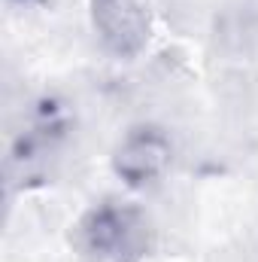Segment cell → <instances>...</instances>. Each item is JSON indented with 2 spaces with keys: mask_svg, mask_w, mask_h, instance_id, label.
<instances>
[{
  "mask_svg": "<svg viewBox=\"0 0 258 262\" xmlns=\"http://www.w3.org/2000/svg\"><path fill=\"white\" fill-rule=\"evenodd\" d=\"M9 9H15V12H43V9H49L55 0H3Z\"/></svg>",
  "mask_w": 258,
  "mask_h": 262,
  "instance_id": "cell-5",
  "label": "cell"
},
{
  "mask_svg": "<svg viewBox=\"0 0 258 262\" xmlns=\"http://www.w3.org/2000/svg\"><path fill=\"white\" fill-rule=\"evenodd\" d=\"M73 131V113L58 95H40L28 113L21 131L12 134L9 152H6V177L15 180H37L49 168V162L58 156Z\"/></svg>",
  "mask_w": 258,
  "mask_h": 262,
  "instance_id": "cell-2",
  "label": "cell"
},
{
  "mask_svg": "<svg viewBox=\"0 0 258 262\" xmlns=\"http://www.w3.org/2000/svg\"><path fill=\"white\" fill-rule=\"evenodd\" d=\"M113 174L134 192H146L164 183L173 168V140L161 125L140 122L131 125L110 156Z\"/></svg>",
  "mask_w": 258,
  "mask_h": 262,
  "instance_id": "cell-3",
  "label": "cell"
},
{
  "mask_svg": "<svg viewBox=\"0 0 258 262\" xmlns=\"http://www.w3.org/2000/svg\"><path fill=\"white\" fill-rule=\"evenodd\" d=\"M70 244L85 262H146L155 250V226L140 204L110 195L79 213Z\"/></svg>",
  "mask_w": 258,
  "mask_h": 262,
  "instance_id": "cell-1",
  "label": "cell"
},
{
  "mask_svg": "<svg viewBox=\"0 0 258 262\" xmlns=\"http://www.w3.org/2000/svg\"><path fill=\"white\" fill-rule=\"evenodd\" d=\"M88 18L97 46L119 61H134L152 40L146 0H88Z\"/></svg>",
  "mask_w": 258,
  "mask_h": 262,
  "instance_id": "cell-4",
  "label": "cell"
}]
</instances>
